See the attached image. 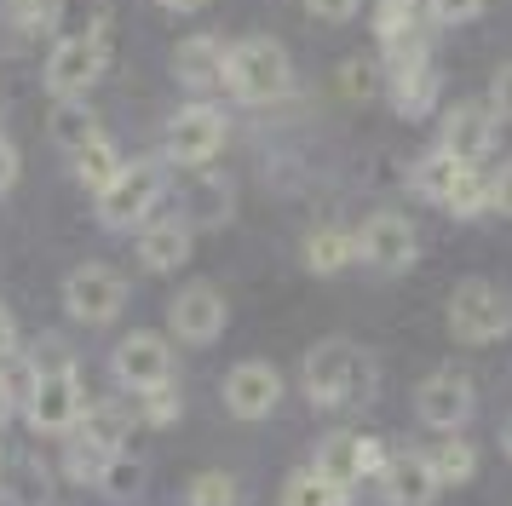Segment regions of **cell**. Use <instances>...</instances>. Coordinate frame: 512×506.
<instances>
[{"mask_svg": "<svg viewBox=\"0 0 512 506\" xmlns=\"http://www.w3.org/2000/svg\"><path fill=\"white\" fill-rule=\"evenodd\" d=\"M305 391L323 409H357L374 397V363L363 345L351 340H323L305 351Z\"/></svg>", "mask_w": 512, "mask_h": 506, "instance_id": "cell-1", "label": "cell"}, {"mask_svg": "<svg viewBox=\"0 0 512 506\" xmlns=\"http://www.w3.org/2000/svg\"><path fill=\"white\" fill-rule=\"evenodd\" d=\"M225 87H231L242 104H277L282 92L294 87V64H288L282 41H271V35H248V41H236Z\"/></svg>", "mask_w": 512, "mask_h": 506, "instance_id": "cell-2", "label": "cell"}, {"mask_svg": "<svg viewBox=\"0 0 512 506\" xmlns=\"http://www.w3.org/2000/svg\"><path fill=\"white\" fill-rule=\"evenodd\" d=\"M449 334L466 345H495L512 334V294L507 288H495L484 276H472L461 282L455 294H449Z\"/></svg>", "mask_w": 512, "mask_h": 506, "instance_id": "cell-3", "label": "cell"}, {"mask_svg": "<svg viewBox=\"0 0 512 506\" xmlns=\"http://www.w3.org/2000/svg\"><path fill=\"white\" fill-rule=\"evenodd\" d=\"M156 202H162V161H133V167H121V179L98 196V225L104 230H144Z\"/></svg>", "mask_w": 512, "mask_h": 506, "instance_id": "cell-4", "label": "cell"}, {"mask_svg": "<svg viewBox=\"0 0 512 506\" xmlns=\"http://www.w3.org/2000/svg\"><path fill=\"white\" fill-rule=\"evenodd\" d=\"M24 420L35 437H70L81 420H87V397H81V380L70 374H35L24 397Z\"/></svg>", "mask_w": 512, "mask_h": 506, "instance_id": "cell-5", "label": "cell"}, {"mask_svg": "<svg viewBox=\"0 0 512 506\" xmlns=\"http://www.w3.org/2000/svg\"><path fill=\"white\" fill-rule=\"evenodd\" d=\"M121 305H127V276L116 265H75L64 276V311H70V322L98 328V322H116Z\"/></svg>", "mask_w": 512, "mask_h": 506, "instance_id": "cell-6", "label": "cell"}, {"mask_svg": "<svg viewBox=\"0 0 512 506\" xmlns=\"http://www.w3.org/2000/svg\"><path fill=\"white\" fill-rule=\"evenodd\" d=\"M225 115L213 110V104H185V110L167 121V161H179V167H208L219 150H225Z\"/></svg>", "mask_w": 512, "mask_h": 506, "instance_id": "cell-7", "label": "cell"}, {"mask_svg": "<svg viewBox=\"0 0 512 506\" xmlns=\"http://www.w3.org/2000/svg\"><path fill=\"white\" fill-rule=\"evenodd\" d=\"M357 259H363L369 271H380V276L409 271V265L420 259L415 225H409L403 213H374V219H363V230H357Z\"/></svg>", "mask_w": 512, "mask_h": 506, "instance_id": "cell-8", "label": "cell"}, {"mask_svg": "<svg viewBox=\"0 0 512 506\" xmlns=\"http://www.w3.org/2000/svg\"><path fill=\"white\" fill-rule=\"evenodd\" d=\"M472 409H478V391H472V380H466L461 368H438V374H426L420 391H415V414L426 426H438V432L466 426Z\"/></svg>", "mask_w": 512, "mask_h": 506, "instance_id": "cell-9", "label": "cell"}, {"mask_svg": "<svg viewBox=\"0 0 512 506\" xmlns=\"http://www.w3.org/2000/svg\"><path fill=\"white\" fill-rule=\"evenodd\" d=\"M167 322H173V334H179L185 345H213L219 334H225V294L208 288V282H190V288L173 294Z\"/></svg>", "mask_w": 512, "mask_h": 506, "instance_id": "cell-10", "label": "cell"}, {"mask_svg": "<svg viewBox=\"0 0 512 506\" xmlns=\"http://www.w3.org/2000/svg\"><path fill=\"white\" fill-rule=\"evenodd\" d=\"M277 403H282V374L271 363L248 357V363H236L231 374H225V409H231L236 420H265Z\"/></svg>", "mask_w": 512, "mask_h": 506, "instance_id": "cell-11", "label": "cell"}, {"mask_svg": "<svg viewBox=\"0 0 512 506\" xmlns=\"http://www.w3.org/2000/svg\"><path fill=\"white\" fill-rule=\"evenodd\" d=\"M104 75V41H58L47 58V92L52 98H87Z\"/></svg>", "mask_w": 512, "mask_h": 506, "instance_id": "cell-12", "label": "cell"}, {"mask_svg": "<svg viewBox=\"0 0 512 506\" xmlns=\"http://www.w3.org/2000/svg\"><path fill=\"white\" fill-rule=\"evenodd\" d=\"M386 460H380V443L363 432H328L323 449H317V472L323 478H334L340 489H351V483H363L369 472H380Z\"/></svg>", "mask_w": 512, "mask_h": 506, "instance_id": "cell-13", "label": "cell"}, {"mask_svg": "<svg viewBox=\"0 0 512 506\" xmlns=\"http://www.w3.org/2000/svg\"><path fill=\"white\" fill-rule=\"evenodd\" d=\"M110 368H116L133 391H150V386H167V380H173V351H167L162 334H127V340L116 345Z\"/></svg>", "mask_w": 512, "mask_h": 506, "instance_id": "cell-14", "label": "cell"}, {"mask_svg": "<svg viewBox=\"0 0 512 506\" xmlns=\"http://www.w3.org/2000/svg\"><path fill=\"white\" fill-rule=\"evenodd\" d=\"M380 489H386V506H432L443 483L432 472V455H420V449H403L380 466Z\"/></svg>", "mask_w": 512, "mask_h": 506, "instance_id": "cell-15", "label": "cell"}, {"mask_svg": "<svg viewBox=\"0 0 512 506\" xmlns=\"http://www.w3.org/2000/svg\"><path fill=\"white\" fill-rule=\"evenodd\" d=\"M173 75L190 92H213V87H225V75H231V52H225V41H213V35H190L173 52Z\"/></svg>", "mask_w": 512, "mask_h": 506, "instance_id": "cell-16", "label": "cell"}, {"mask_svg": "<svg viewBox=\"0 0 512 506\" xmlns=\"http://www.w3.org/2000/svg\"><path fill=\"white\" fill-rule=\"evenodd\" d=\"M489 144H495V110H489V104H455V110L443 115V144L438 150H449L455 161L472 167Z\"/></svg>", "mask_w": 512, "mask_h": 506, "instance_id": "cell-17", "label": "cell"}, {"mask_svg": "<svg viewBox=\"0 0 512 506\" xmlns=\"http://www.w3.org/2000/svg\"><path fill=\"white\" fill-rule=\"evenodd\" d=\"M190 248H196V236H190L185 213L150 219V225L139 230V265L144 271H179V265H190Z\"/></svg>", "mask_w": 512, "mask_h": 506, "instance_id": "cell-18", "label": "cell"}, {"mask_svg": "<svg viewBox=\"0 0 512 506\" xmlns=\"http://www.w3.org/2000/svg\"><path fill=\"white\" fill-rule=\"evenodd\" d=\"M47 495H52V478L41 460H29V455L0 460V501L6 506H47Z\"/></svg>", "mask_w": 512, "mask_h": 506, "instance_id": "cell-19", "label": "cell"}, {"mask_svg": "<svg viewBox=\"0 0 512 506\" xmlns=\"http://www.w3.org/2000/svg\"><path fill=\"white\" fill-rule=\"evenodd\" d=\"M47 29H52V41H104L110 6L104 0H58Z\"/></svg>", "mask_w": 512, "mask_h": 506, "instance_id": "cell-20", "label": "cell"}, {"mask_svg": "<svg viewBox=\"0 0 512 506\" xmlns=\"http://www.w3.org/2000/svg\"><path fill=\"white\" fill-rule=\"evenodd\" d=\"M127 432H133V414L121 409V403H93L87 409V420L75 426V437L87 443V449H98V455H121V443H127Z\"/></svg>", "mask_w": 512, "mask_h": 506, "instance_id": "cell-21", "label": "cell"}, {"mask_svg": "<svg viewBox=\"0 0 512 506\" xmlns=\"http://www.w3.org/2000/svg\"><path fill=\"white\" fill-rule=\"evenodd\" d=\"M357 259V236L351 230H340V225H317L311 236H305V265L317 276H340Z\"/></svg>", "mask_w": 512, "mask_h": 506, "instance_id": "cell-22", "label": "cell"}, {"mask_svg": "<svg viewBox=\"0 0 512 506\" xmlns=\"http://www.w3.org/2000/svg\"><path fill=\"white\" fill-rule=\"evenodd\" d=\"M121 167H127V161H121V150H116V144H110L104 133L87 138V144L75 150V179L87 184L93 196H104V190H110V184L121 179Z\"/></svg>", "mask_w": 512, "mask_h": 506, "instance_id": "cell-23", "label": "cell"}, {"mask_svg": "<svg viewBox=\"0 0 512 506\" xmlns=\"http://www.w3.org/2000/svg\"><path fill=\"white\" fill-rule=\"evenodd\" d=\"M52 138L64 144V150H81L87 138H98V115H93V104L87 98H58V110H52Z\"/></svg>", "mask_w": 512, "mask_h": 506, "instance_id": "cell-24", "label": "cell"}, {"mask_svg": "<svg viewBox=\"0 0 512 506\" xmlns=\"http://www.w3.org/2000/svg\"><path fill=\"white\" fill-rule=\"evenodd\" d=\"M282 506H346V489L334 478H323L317 466H305L282 483Z\"/></svg>", "mask_w": 512, "mask_h": 506, "instance_id": "cell-25", "label": "cell"}, {"mask_svg": "<svg viewBox=\"0 0 512 506\" xmlns=\"http://www.w3.org/2000/svg\"><path fill=\"white\" fill-rule=\"evenodd\" d=\"M392 92H397V98H392L397 115H409V121H415V115H426L432 104H438V69L426 64V69H415V75H397Z\"/></svg>", "mask_w": 512, "mask_h": 506, "instance_id": "cell-26", "label": "cell"}, {"mask_svg": "<svg viewBox=\"0 0 512 506\" xmlns=\"http://www.w3.org/2000/svg\"><path fill=\"white\" fill-rule=\"evenodd\" d=\"M461 173H466V161H455L449 150H432V156H426V161L415 167V190L426 196V202H438V207H443L449 184L461 179Z\"/></svg>", "mask_w": 512, "mask_h": 506, "instance_id": "cell-27", "label": "cell"}, {"mask_svg": "<svg viewBox=\"0 0 512 506\" xmlns=\"http://www.w3.org/2000/svg\"><path fill=\"white\" fill-rule=\"evenodd\" d=\"M489 207V179L478 167H466L461 179L449 184V196H443V213H455V219H478Z\"/></svg>", "mask_w": 512, "mask_h": 506, "instance_id": "cell-28", "label": "cell"}, {"mask_svg": "<svg viewBox=\"0 0 512 506\" xmlns=\"http://www.w3.org/2000/svg\"><path fill=\"white\" fill-rule=\"evenodd\" d=\"M432 472H438V483H466L478 472V449L461 443V437H443L438 449H432Z\"/></svg>", "mask_w": 512, "mask_h": 506, "instance_id": "cell-29", "label": "cell"}, {"mask_svg": "<svg viewBox=\"0 0 512 506\" xmlns=\"http://www.w3.org/2000/svg\"><path fill=\"white\" fill-rule=\"evenodd\" d=\"M426 12V0H380L374 12V29H380V46L397 41V35H415V18Z\"/></svg>", "mask_w": 512, "mask_h": 506, "instance_id": "cell-30", "label": "cell"}, {"mask_svg": "<svg viewBox=\"0 0 512 506\" xmlns=\"http://www.w3.org/2000/svg\"><path fill=\"white\" fill-rule=\"evenodd\" d=\"M139 414L150 426H173V420L185 414V397H179L173 380H167V386H150V391H139Z\"/></svg>", "mask_w": 512, "mask_h": 506, "instance_id": "cell-31", "label": "cell"}, {"mask_svg": "<svg viewBox=\"0 0 512 506\" xmlns=\"http://www.w3.org/2000/svg\"><path fill=\"white\" fill-rule=\"evenodd\" d=\"M236 501H242V489H236L231 472H202L190 483V506H236Z\"/></svg>", "mask_w": 512, "mask_h": 506, "instance_id": "cell-32", "label": "cell"}, {"mask_svg": "<svg viewBox=\"0 0 512 506\" xmlns=\"http://www.w3.org/2000/svg\"><path fill=\"white\" fill-rule=\"evenodd\" d=\"M225 213H231L225 184H219V179H196V213H190V230L208 225V219H225Z\"/></svg>", "mask_w": 512, "mask_h": 506, "instance_id": "cell-33", "label": "cell"}, {"mask_svg": "<svg viewBox=\"0 0 512 506\" xmlns=\"http://www.w3.org/2000/svg\"><path fill=\"white\" fill-rule=\"evenodd\" d=\"M144 483V472H139V460H127V455H116L110 460V466H104V478H98V489H104V495H133V489H139Z\"/></svg>", "mask_w": 512, "mask_h": 506, "instance_id": "cell-34", "label": "cell"}, {"mask_svg": "<svg viewBox=\"0 0 512 506\" xmlns=\"http://www.w3.org/2000/svg\"><path fill=\"white\" fill-rule=\"evenodd\" d=\"M426 12L438 23H472L484 12V0H426Z\"/></svg>", "mask_w": 512, "mask_h": 506, "instance_id": "cell-35", "label": "cell"}, {"mask_svg": "<svg viewBox=\"0 0 512 506\" xmlns=\"http://www.w3.org/2000/svg\"><path fill=\"white\" fill-rule=\"evenodd\" d=\"M489 207L512 219V161H501V167L489 173Z\"/></svg>", "mask_w": 512, "mask_h": 506, "instance_id": "cell-36", "label": "cell"}, {"mask_svg": "<svg viewBox=\"0 0 512 506\" xmlns=\"http://www.w3.org/2000/svg\"><path fill=\"white\" fill-rule=\"evenodd\" d=\"M357 6H363V0H305V12H311V18H323V23L357 18Z\"/></svg>", "mask_w": 512, "mask_h": 506, "instance_id": "cell-37", "label": "cell"}, {"mask_svg": "<svg viewBox=\"0 0 512 506\" xmlns=\"http://www.w3.org/2000/svg\"><path fill=\"white\" fill-rule=\"evenodd\" d=\"M489 110L501 115V121H512V64L495 69V87H489Z\"/></svg>", "mask_w": 512, "mask_h": 506, "instance_id": "cell-38", "label": "cell"}, {"mask_svg": "<svg viewBox=\"0 0 512 506\" xmlns=\"http://www.w3.org/2000/svg\"><path fill=\"white\" fill-rule=\"evenodd\" d=\"M52 6H58V0H18L12 12H18L24 29H41V23H52Z\"/></svg>", "mask_w": 512, "mask_h": 506, "instance_id": "cell-39", "label": "cell"}, {"mask_svg": "<svg viewBox=\"0 0 512 506\" xmlns=\"http://www.w3.org/2000/svg\"><path fill=\"white\" fill-rule=\"evenodd\" d=\"M18 167H24V161H18V150H12V138H0V196L18 184Z\"/></svg>", "mask_w": 512, "mask_h": 506, "instance_id": "cell-40", "label": "cell"}, {"mask_svg": "<svg viewBox=\"0 0 512 506\" xmlns=\"http://www.w3.org/2000/svg\"><path fill=\"white\" fill-rule=\"evenodd\" d=\"M12 357H18V322H12L6 305H0V368L12 363Z\"/></svg>", "mask_w": 512, "mask_h": 506, "instance_id": "cell-41", "label": "cell"}, {"mask_svg": "<svg viewBox=\"0 0 512 506\" xmlns=\"http://www.w3.org/2000/svg\"><path fill=\"white\" fill-rule=\"evenodd\" d=\"M12 414H18V380H12V374L0 368V426H6Z\"/></svg>", "mask_w": 512, "mask_h": 506, "instance_id": "cell-42", "label": "cell"}, {"mask_svg": "<svg viewBox=\"0 0 512 506\" xmlns=\"http://www.w3.org/2000/svg\"><path fill=\"white\" fill-rule=\"evenodd\" d=\"M156 6H167V12H202L208 0H156Z\"/></svg>", "mask_w": 512, "mask_h": 506, "instance_id": "cell-43", "label": "cell"}, {"mask_svg": "<svg viewBox=\"0 0 512 506\" xmlns=\"http://www.w3.org/2000/svg\"><path fill=\"white\" fill-rule=\"evenodd\" d=\"M501 455L512 460V414H507V420H501Z\"/></svg>", "mask_w": 512, "mask_h": 506, "instance_id": "cell-44", "label": "cell"}, {"mask_svg": "<svg viewBox=\"0 0 512 506\" xmlns=\"http://www.w3.org/2000/svg\"><path fill=\"white\" fill-rule=\"evenodd\" d=\"M0 460H6V455H0Z\"/></svg>", "mask_w": 512, "mask_h": 506, "instance_id": "cell-45", "label": "cell"}]
</instances>
